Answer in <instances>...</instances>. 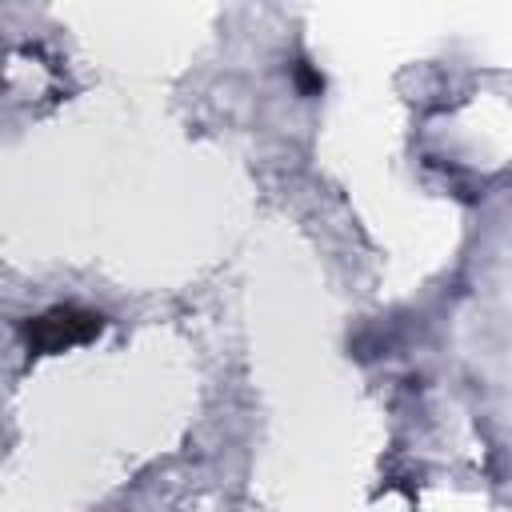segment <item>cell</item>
<instances>
[{"label":"cell","instance_id":"6da1fadb","mask_svg":"<svg viewBox=\"0 0 512 512\" xmlns=\"http://www.w3.org/2000/svg\"><path fill=\"white\" fill-rule=\"evenodd\" d=\"M104 320L96 312H84V308H52L44 316H36L24 336H28V348L36 356L44 352H64V348H76V344H88L92 336H100Z\"/></svg>","mask_w":512,"mask_h":512},{"label":"cell","instance_id":"7a4b0ae2","mask_svg":"<svg viewBox=\"0 0 512 512\" xmlns=\"http://www.w3.org/2000/svg\"><path fill=\"white\" fill-rule=\"evenodd\" d=\"M292 76H296V84H300V92H308V96H316L320 88H324V76L308 64V60H296L292 64Z\"/></svg>","mask_w":512,"mask_h":512}]
</instances>
